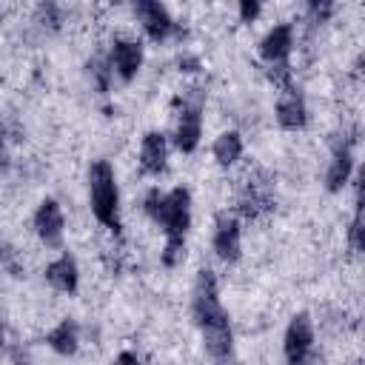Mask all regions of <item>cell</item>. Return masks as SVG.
Listing matches in <instances>:
<instances>
[{
	"mask_svg": "<svg viewBox=\"0 0 365 365\" xmlns=\"http://www.w3.org/2000/svg\"><path fill=\"white\" fill-rule=\"evenodd\" d=\"M191 317L202 339V351L214 365H234V328L231 317L220 299V279L217 274L202 265L194 279L191 291Z\"/></svg>",
	"mask_w": 365,
	"mask_h": 365,
	"instance_id": "obj_1",
	"label": "cell"
},
{
	"mask_svg": "<svg viewBox=\"0 0 365 365\" xmlns=\"http://www.w3.org/2000/svg\"><path fill=\"white\" fill-rule=\"evenodd\" d=\"M143 211L163 231L160 262L165 268H177L185 257V237L191 228V191L185 185H174L171 191H160L157 185L145 191Z\"/></svg>",
	"mask_w": 365,
	"mask_h": 365,
	"instance_id": "obj_2",
	"label": "cell"
},
{
	"mask_svg": "<svg viewBox=\"0 0 365 365\" xmlns=\"http://www.w3.org/2000/svg\"><path fill=\"white\" fill-rule=\"evenodd\" d=\"M88 205L94 220L111 231L114 237H123V211H120V185L114 165L108 160H94L88 165Z\"/></svg>",
	"mask_w": 365,
	"mask_h": 365,
	"instance_id": "obj_3",
	"label": "cell"
},
{
	"mask_svg": "<svg viewBox=\"0 0 365 365\" xmlns=\"http://www.w3.org/2000/svg\"><path fill=\"white\" fill-rule=\"evenodd\" d=\"M257 51H259V60H262V66H265V74H268V80H271L274 86L285 88V86L294 83V71H291L294 26H291V23H277V26H271V29L262 34Z\"/></svg>",
	"mask_w": 365,
	"mask_h": 365,
	"instance_id": "obj_4",
	"label": "cell"
},
{
	"mask_svg": "<svg viewBox=\"0 0 365 365\" xmlns=\"http://www.w3.org/2000/svg\"><path fill=\"white\" fill-rule=\"evenodd\" d=\"M282 356L285 365H317V331L308 311H297L282 334Z\"/></svg>",
	"mask_w": 365,
	"mask_h": 365,
	"instance_id": "obj_5",
	"label": "cell"
},
{
	"mask_svg": "<svg viewBox=\"0 0 365 365\" xmlns=\"http://www.w3.org/2000/svg\"><path fill=\"white\" fill-rule=\"evenodd\" d=\"M200 140H202V91L194 88V94L182 97V103H180L171 143H174L177 151L194 154Z\"/></svg>",
	"mask_w": 365,
	"mask_h": 365,
	"instance_id": "obj_6",
	"label": "cell"
},
{
	"mask_svg": "<svg viewBox=\"0 0 365 365\" xmlns=\"http://www.w3.org/2000/svg\"><path fill=\"white\" fill-rule=\"evenodd\" d=\"M274 180L265 174V171H257V174H248L240 185V194H237V211L242 220H259L265 217L268 211H274Z\"/></svg>",
	"mask_w": 365,
	"mask_h": 365,
	"instance_id": "obj_7",
	"label": "cell"
},
{
	"mask_svg": "<svg viewBox=\"0 0 365 365\" xmlns=\"http://www.w3.org/2000/svg\"><path fill=\"white\" fill-rule=\"evenodd\" d=\"M211 248L220 262L234 265L242 257V222L231 211H217L211 228Z\"/></svg>",
	"mask_w": 365,
	"mask_h": 365,
	"instance_id": "obj_8",
	"label": "cell"
},
{
	"mask_svg": "<svg viewBox=\"0 0 365 365\" xmlns=\"http://www.w3.org/2000/svg\"><path fill=\"white\" fill-rule=\"evenodd\" d=\"M134 17L140 20L143 31H145L148 40H154V43H165V40L182 34V29H180V23L171 17L168 6H163V3H157V0H140V3H134Z\"/></svg>",
	"mask_w": 365,
	"mask_h": 365,
	"instance_id": "obj_9",
	"label": "cell"
},
{
	"mask_svg": "<svg viewBox=\"0 0 365 365\" xmlns=\"http://www.w3.org/2000/svg\"><path fill=\"white\" fill-rule=\"evenodd\" d=\"M354 143H356V137H354L351 131L336 134V140L331 143V157H328L325 177H322L325 188H328L331 194L342 191V185H345V182L351 180V174H354Z\"/></svg>",
	"mask_w": 365,
	"mask_h": 365,
	"instance_id": "obj_10",
	"label": "cell"
},
{
	"mask_svg": "<svg viewBox=\"0 0 365 365\" xmlns=\"http://www.w3.org/2000/svg\"><path fill=\"white\" fill-rule=\"evenodd\" d=\"M31 228L37 234V240L46 248H60L63 245V234H66V214L63 205L54 197H46L37 202L34 214H31Z\"/></svg>",
	"mask_w": 365,
	"mask_h": 365,
	"instance_id": "obj_11",
	"label": "cell"
},
{
	"mask_svg": "<svg viewBox=\"0 0 365 365\" xmlns=\"http://www.w3.org/2000/svg\"><path fill=\"white\" fill-rule=\"evenodd\" d=\"M143 43L125 34H114L108 46V63L114 68V77L120 83H131L143 68Z\"/></svg>",
	"mask_w": 365,
	"mask_h": 365,
	"instance_id": "obj_12",
	"label": "cell"
},
{
	"mask_svg": "<svg viewBox=\"0 0 365 365\" xmlns=\"http://www.w3.org/2000/svg\"><path fill=\"white\" fill-rule=\"evenodd\" d=\"M274 117H277L279 128H285V131H302L308 125V103H305V94L297 83L279 88Z\"/></svg>",
	"mask_w": 365,
	"mask_h": 365,
	"instance_id": "obj_13",
	"label": "cell"
},
{
	"mask_svg": "<svg viewBox=\"0 0 365 365\" xmlns=\"http://www.w3.org/2000/svg\"><path fill=\"white\" fill-rule=\"evenodd\" d=\"M168 168V137L157 128L145 131L140 140V171L145 177H160Z\"/></svg>",
	"mask_w": 365,
	"mask_h": 365,
	"instance_id": "obj_14",
	"label": "cell"
},
{
	"mask_svg": "<svg viewBox=\"0 0 365 365\" xmlns=\"http://www.w3.org/2000/svg\"><path fill=\"white\" fill-rule=\"evenodd\" d=\"M46 282L60 291V294H74L77 285H80V268H77V259L63 251L60 257H54L48 265H46Z\"/></svg>",
	"mask_w": 365,
	"mask_h": 365,
	"instance_id": "obj_15",
	"label": "cell"
},
{
	"mask_svg": "<svg viewBox=\"0 0 365 365\" xmlns=\"http://www.w3.org/2000/svg\"><path fill=\"white\" fill-rule=\"evenodd\" d=\"M46 345H48L54 354H60V356H74L77 348H80V325H77V319L63 317V319L46 334Z\"/></svg>",
	"mask_w": 365,
	"mask_h": 365,
	"instance_id": "obj_16",
	"label": "cell"
},
{
	"mask_svg": "<svg viewBox=\"0 0 365 365\" xmlns=\"http://www.w3.org/2000/svg\"><path fill=\"white\" fill-rule=\"evenodd\" d=\"M242 151H245V143H242V134H240L237 128L222 131V134L214 140V145H211L214 163H217L220 168H231V165L242 157Z\"/></svg>",
	"mask_w": 365,
	"mask_h": 365,
	"instance_id": "obj_17",
	"label": "cell"
},
{
	"mask_svg": "<svg viewBox=\"0 0 365 365\" xmlns=\"http://www.w3.org/2000/svg\"><path fill=\"white\" fill-rule=\"evenodd\" d=\"M86 74H88V80H91V86H94L97 94H108L111 80H114V68H111L108 57L94 54V57L86 63Z\"/></svg>",
	"mask_w": 365,
	"mask_h": 365,
	"instance_id": "obj_18",
	"label": "cell"
},
{
	"mask_svg": "<svg viewBox=\"0 0 365 365\" xmlns=\"http://www.w3.org/2000/svg\"><path fill=\"white\" fill-rule=\"evenodd\" d=\"M348 248L354 254H365V214H354L348 222Z\"/></svg>",
	"mask_w": 365,
	"mask_h": 365,
	"instance_id": "obj_19",
	"label": "cell"
},
{
	"mask_svg": "<svg viewBox=\"0 0 365 365\" xmlns=\"http://www.w3.org/2000/svg\"><path fill=\"white\" fill-rule=\"evenodd\" d=\"M37 20L43 26H48V29H57L63 23V9L57 3H40L37 6Z\"/></svg>",
	"mask_w": 365,
	"mask_h": 365,
	"instance_id": "obj_20",
	"label": "cell"
},
{
	"mask_svg": "<svg viewBox=\"0 0 365 365\" xmlns=\"http://www.w3.org/2000/svg\"><path fill=\"white\" fill-rule=\"evenodd\" d=\"M334 3H328V0H311L308 6H305V11H308V17H311V23H325L331 14H334Z\"/></svg>",
	"mask_w": 365,
	"mask_h": 365,
	"instance_id": "obj_21",
	"label": "cell"
},
{
	"mask_svg": "<svg viewBox=\"0 0 365 365\" xmlns=\"http://www.w3.org/2000/svg\"><path fill=\"white\" fill-rule=\"evenodd\" d=\"M237 11H240V20H242V23H251V20H257V17H259L262 6H259L257 0H240Z\"/></svg>",
	"mask_w": 365,
	"mask_h": 365,
	"instance_id": "obj_22",
	"label": "cell"
},
{
	"mask_svg": "<svg viewBox=\"0 0 365 365\" xmlns=\"http://www.w3.org/2000/svg\"><path fill=\"white\" fill-rule=\"evenodd\" d=\"M356 214H365V160L356 168Z\"/></svg>",
	"mask_w": 365,
	"mask_h": 365,
	"instance_id": "obj_23",
	"label": "cell"
},
{
	"mask_svg": "<svg viewBox=\"0 0 365 365\" xmlns=\"http://www.w3.org/2000/svg\"><path fill=\"white\" fill-rule=\"evenodd\" d=\"M3 265H6V271H9L11 277H20V274H23V265L14 262V248H11V245H6V251H3Z\"/></svg>",
	"mask_w": 365,
	"mask_h": 365,
	"instance_id": "obj_24",
	"label": "cell"
},
{
	"mask_svg": "<svg viewBox=\"0 0 365 365\" xmlns=\"http://www.w3.org/2000/svg\"><path fill=\"white\" fill-rule=\"evenodd\" d=\"M114 365H143V362H140V356L134 351H120L117 359H114Z\"/></svg>",
	"mask_w": 365,
	"mask_h": 365,
	"instance_id": "obj_25",
	"label": "cell"
},
{
	"mask_svg": "<svg viewBox=\"0 0 365 365\" xmlns=\"http://www.w3.org/2000/svg\"><path fill=\"white\" fill-rule=\"evenodd\" d=\"M197 68H200V60L197 57H188V54L180 57V71H197Z\"/></svg>",
	"mask_w": 365,
	"mask_h": 365,
	"instance_id": "obj_26",
	"label": "cell"
},
{
	"mask_svg": "<svg viewBox=\"0 0 365 365\" xmlns=\"http://www.w3.org/2000/svg\"><path fill=\"white\" fill-rule=\"evenodd\" d=\"M14 365H29V362L26 359H14Z\"/></svg>",
	"mask_w": 365,
	"mask_h": 365,
	"instance_id": "obj_27",
	"label": "cell"
}]
</instances>
